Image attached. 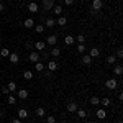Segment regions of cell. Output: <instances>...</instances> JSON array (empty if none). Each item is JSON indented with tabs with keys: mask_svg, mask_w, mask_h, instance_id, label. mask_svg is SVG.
<instances>
[{
	"mask_svg": "<svg viewBox=\"0 0 123 123\" xmlns=\"http://www.w3.org/2000/svg\"><path fill=\"white\" fill-rule=\"evenodd\" d=\"M8 61L12 62V64H18V62H20V56L17 54V53H10Z\"/></svg>",
	"mask_w": 123,
	"mask_h": 123,
	"instance_id": "obj_8",
	"label": "cell"
},
{
	"mask_svg": "<svg viewBox=\"0 0 123 123\" xmlns=\"http://www.w3.org/2000/svg\"><path fill=\"white\" fill-rule=\"evenodd\" d=\"M43 8L44 10H53V7H54V0H43Z\"/></svg>",
	"mask_w": 123,
	"mask_h": 123,
	"instance_id": "obj_6",
	"label": "cell"
},
{
	"mask_svg": "<svg viewBox=\"0 0 123 123\" xmlns=\"http://www.w3.org/2000/svg\"><path fill=\"white\" fill-rule=\"evenodd\" d=\"M51 12H53L54 15H57V17H61V15H62V7H61V5H54Z\"/></svg>",
	"mask_w": 123,
	"mask_h": 123,
	"instance_id": "obj_17",
	"label": "cell"
},
{
	"mask_svg": "<svg viewBox=\"0 0 123 123\" xmlns=\"http://www.w3.org/2000/svg\"><path fill=\"white\" fill-rule=\"evenodd\" d=\"M89 102H90V105H94V107H97V105H100V98H98V97H90V100H89Z\"/></svg>",
	"mask_w": 123,
	"mask_h": 123,
	"instance_id": "obj_24",
	"label": "cell"
},
{
	"mask_svg": "<svg viewBox=\"0 0 123 123\" xmlns=\"http://www.w3.org/2000/svg\"><path fill=\"white\" fill-rule=\"evenodd\" d=\"M117 123H123V122H122V120H118V122H117Z\"/></svg>",
	"mask_w": 123,
	"mask_h": 123,
	"instance_id": "obj_43",
	"label": "cell"
},
{
	"mask_svg": "<svg viewBox=\"0 0 123 123\" xmlns=\"http://www.w3.org/2000/svg\"><path fill=\"white\" fill-rule=\"evenodd\" d=\"M102 8H104V2L102 0H94L92 2V10L94 12H100Z\"/></svg>",
	"mask_w": 123,
	"mask_h": 123,
	"instance_id": "obj_2",
	"label": "cell"
},
{
	"mask_svg": "<svg viewBox=\"0 0 123 123\" xmlns=\"http://www.w3.org/2000/svg\"><path fill=\"white\" fill-rule=\"evenodd\" d=\"M35 113H36V117H39V118H43V117H46V110H44L43 107H38Z\"/></svg>",
	"mask_w": 123,
	"mask_h": 123,
	"instance_id": "obj_18",
	"label": "cell"
},
{
	"mask_svg": "<svg viewBox=\"0 0 123 123\" xmlns=\"http://www.w3.org/2000/svg\"><path fill=\"white\" fill-rule=\"evenodd\" d=\"M38 10H39V7H38V3H36V2H30V3H28V12L36 13Z\"/></svg>",
	"mask_w": 123,
	"mask_h": 123,
	"instance_id": "obj_10",
	"label": "cell"
},
{
	"mask_svg": "<svg viewBox=\"0 0 123 123\" xmlns=\"http://www.w3.org/2000/svg\"><path fill=\"white\" fill-rule=\"evenodd\" d=\"M18 118H20V120L28 118V110H26V108H20V110H18Z\"/></svg>",
	"mask_w": 123,
	"mask_h": 123,
	"instance_id": "obj_13",
	"label": "cell"
},
{
	"mask_svg": "<svg viewBox=\"0 0 123 123\" xmlns=\"http://www.w3.org/2000/svg\"><path fill=\"white\" fill-rule=\"evenodd\" d=\"M84 123H92V122H89V120H85V122Z\"/></svg>",
	"mask_w": 123,
	"mask_h": 123,
	"instance_id": "obj_42",
	"label": "cell"
},
{
	"mask_svg": "<svg viewBox=\"0 0 123 123\" xmlns=\"http://www.w3.org/2000/svg\"><path fill=\"white\" fill-rule=\"evenodd\" d=\"M117 57H120V59L123 57V51H122V49H118V53H117Z\"/></svg>",
	"mask_w": 123,
	"mask_h": 123,
	"instance_id": "obj_38",
	"label": "cell"
},
{
	"mask_svg": "<svg viewBox=\"0 0 123 123\" xmlns=\"http://www.w3.org/2000/svg\"><path fill=\"white\" fill-rule=\"evenodd\" d=\"M7 89H8V92H13V90H17V84H15V82L12 80V82H8Z\"/></svg>",
	"mask_w": 123,
	"mask_h": 123,
	"instance_id": "obj_32",
	"label": "cell"
},
{
	"mask_svg": "<svg viewBox=\"0 0 123 123\" xmlns=\"http://www.w3.org/2000/svg\"><path fill=\"white\" fill-rule=\"evenodd\" d=\"M51 54L54 57H59L61 56V48H53V49H51Z\"/></svg>",
	"mask_w": 123,
	"mask_h": 123,
	"instance_id": "obj_29",
	"label": "cell"
},
{
	"mask_svg": "<svg viewBox=\"0 0 123 123\" xmlns=\"http://www.w3.org/2000/svg\"><path fill=\"white\" fill-rule=\"evenodd\" d=\"M46 122H48V123H56V117H53V115H48V117H46Z\"/></svg>",
	"mask_w": 123,
	"mask_h": 123,
	"instance_id": "obj_35",
	"label": "cell"
},
{
	"mask_svg": "<svg viewBox=\"0 0 123 123\" xmlns=\"http://www.w3.org/2000/svg\"><path fill=\"white\" fill-rule=\"evenodd\" d=\"M44 43L49 44V46H54L57 43V35H49V36H46V41Z\"/></svg>",
	"mask_w": 123,
	"mask_h": 123,
	"instance_id": "obj_3",
	"label": "cell"
},
{
	"mask_svg": "<svg viewBox=\"0 0 123 123\" xmlns=\"http://www.w3.org/2000/svg\"><path fill=\"white\" fill-rule=\"evenodd\" d=\"M33 28H35V31H36V33H39V35H41V33H44V28H46V26H44V25H35Z\"/></svg>",
	"mask_w": 123,
	"mask_h": 123,
	"instance_id": "obj_26",
	"label": "cell"
},
{
	"mask_svg": "<svg viewBox=\"0 0 123 123\" xmlns=\"http://www.w3.org/2000/svg\"><path fill=\"white\" fill-rule=\"evenodd\" d=\"M12 123H21V120L20 118H15V120H12Z\"/></svg>",
	"mask_w": 123,
	"mask_h": 123,
	"instance_id": "obj_40",
	"label": "cell"
},
{
	"mask_svg": "<svg viewBox=\"0 0 123 123\" xmlns=\"http://www.w3.org/2000/svg\"><path fill=\"white\" fill-rule=\"evenodd\" d=\"M18 98H21V100L28 98V90L26 89H18Z\"/></svg>",
	"mask_w": 123,
	"mask_h": 123,
	"instance_id": "obj_14",
	"label": "cell"
},
{
	"mask_svg": "<svg viewBox=\"0 0 123 123\" xmlns=\"http://www.w3.org/2000/svg\"><path fill=\"white\" fill-rule=\"evenodd\" d=\"M28 59H30V62L35 64V62H39V61H41V56H39L38 51H31V53L28 54Z\"/></svg>",
	"mask_w": 123,
	"mask_h": 123,
	"instance_id": "obj_1",
	"label": "cell"
},
{
	"mask_svg": "<svg viewBox=\"0 0 123 123\" xmlns=\"http://www.w3.org/2000/svg\"><path fill=\"white\" fill-rule=\"evenodd\" d=\"M77 53L84 54V53H85V44H77Z\"/></svg>",
	"mask_w": 123,
	"mask_h": 123,
	"instance_id": "obj_34",
	"label": "cell"
},
{
	"mask_svg": "<svg viewBox=\"0 0 123 123\" xmlns=\"http://www.w3.org/2000/svg\"><path fill=\"white\" fill-rule=\"evenodd\" d=\"M33 76H35L33 71H25V72H23V79H26V80H31Z\"/></svg>",
	"mask_w": 123,
	"mask_h": 123,
	"instance_id": "obj_22",
	"label": "cell"
},
{
	"mask_svg": "<svg viewBox=\"0 0 123 123\" xmlns=\"http://www.w3.org/2000/svg\"><path fill=\"white\" fill-rule=\"evenodd\" d=\"M0 56H2V57H8L10 56V51L7 49V48H2V49H0Z\"/></svg>",
	"mask_w": 123,
	"mask_h": 123,
	"instance_id": "obj_31",
	"label": "cell"
},
{
	"mask_svg": "<svg viewBox=\"0 0 123 123\" xmlns=\"http://www.w3.org/2000/svg\"><path fill=\"white\" fill-rule=\"evenodd\" d=\"M105 87H107V89H110V90H113V89L118 87V82H117L115 79H108V80L105 82Z\"/></svg>",
	"mask_w": 123,
	"mask_h": 123,
	"instance_id": "obj_4",
	"label": "cell"
},
{
	"mask_svg": "<svg viewBox=\"0 0 123 123\" xmlns=\"http://www.w3.org/2000/svg\"><path fill=\"white\" fill-rule=\"evenodd\" d=\"M89 56L90 57H98L100 56V49H98V48H90V49H89Z\"/></svg>",
	"mask_w": 123,
	"mask_h": 123,
	"instance_id": "obj_11",
	"label": "cell"
},
{
	"mask_svg": "<svg viewBox=\"0 0 123 123\" xmlns=\"http://www.w3.org/2000/svg\"><path fill=\"white\" fill-rule=\"evenodd\" d=\"M64 3H66V5H72V3H74V0H64Z\"/></svg>",
	"mask_w": 123,
	"mask_h": 123,
	"instance_id": "obj_39",
	"label": "cell"
},
{
	"mask_svg": "<svg viewBox=\"0 0 123 123\" xmlns=\"http://www.w3.org/2000/svg\"><path fill=\"white\" fill-rule=\"evenodd\" d=\"M74 41H76V36H71V35L64 38V43H66L67 46H71V44H74Z\"/></svg>",
	"mask_w": 123,
	"mask_h": 123,
	"instance_id": "obj_20",
	"label": "cell"
},
{
	"mask_svg": "<svg viewBox=\"0 0 123 123\" xmlns=\"http://www.w3.org/2000/svg\"><path fill=\"white\" fill-rule=\"evenodd\" d=\"M31 2H36V0H31Z\"/></svg>",
	"mask_w": 123,
	"mask_h": 123,
	"instance_id": "obj_44",
	"label": "cell"
},
{
	"mask_svg": "<svg viewBox=\"0 0 123 123\" xmlns=\"http://www.w3.org/2000/svg\"><path fill=\"white\" fill-rule=\"evenodd\" d=\"M10 105H13V104H17V98L13 97V95H8V100H7Z\"/></svg>",
	"mask_w": 123,
	"mask_h": 123,
	"instance_id": "obj_36",
	"label": "cell"
},
{
	"mask_svg": "<svg viewBox=\"0 0 123 123\" xmlns=\"http://www.w3.org/2000/svg\"><path fill=\"white\" fill-rule=\"evenodd\" d=\"M113 74H115V76H122V74H123V66H122V64H115Z\"/></svg>",
	"mask_w": 123,
	"mask_h": 123,
	"instance_id": "obj_15",
	"label": "cell"
},
{
	"mask_svg": "<svg viewBox=\"0 0 123 123\" xmlns=\"http://www.w3.org/2000/svg\"><path fill=\"white\" fill-rule=\"evenodd\" d=\"M33 46H35V49H36V51H39V53H41V51H44V48H46V43H44V41H36Z\"/></svg>",
	"mask_w": 123,
	"mask_h": 123,
	"instance_id": "obj_9",
	"label": "cell"
},
{
	"mask_svg": "<svg viewBox=\"0 0 123 123\" xmlns=\"http://www.w3.org/2000/svg\"><path fill=\"white\" fill-rule=\"evenodd\" d=\"M44 64H43V62H35V69H36V72H43V71H44Z\"/></svg>",
	"mask_w": 123,
	"mask_h": 123,
	"instance_id": "obj_23",
	"label": "cell"
},
{
	"mask_svg": "<svg viewBox=\"0 0 123 123\" xmlns=\"http://www.w3.org/2000/svg\"><path fill=\"white\" fill-rule=\"evenodd\" d=\"M54 25H56V20L54 18H48L46 21H44V26H48V28H53Z\"/></svg>",
	"mask_w": 123,
	"mask_h": 123,
	"instance_id": "obj_21",
	"label": "cell"
},
{
	"mask_svg": "<svg viewBox=\"0 0 123 123\" xmlns=\"http://www.w3.org/2000/svg\"><path fill=\"white\" fill-rule=\"evenodd\" d=\"M57 67H59V64H57L56 61H48V71H49V72L57 71Z\"/></svg>",
	"mask_w": 123,
	"mask_h": 123,
	"instance_id": "obj_7",
	"label": "cell"
},
{
	"mask_svg": "<svg viewBox=\"0 0 123 123\" xmlns=\"http://www.w3.org/2000/svg\"><path fill=\"white\" fill-rule=\"evenodd\" d=\"M95 115H97L98 120H105V118H107V112H105L104 108H98V110L95 112Z\"/></svg>",
	"mask_w": 123,
	"mask_h": 123,
	"instance_id": "obj_12",
	"label": "cell"
},
{
	"mask_svg": "<svg viewBox=\"0 0 123 123\" xmlns=\"http://www.w3.org/2000/svg\"><path fill=\"white\" fill-rule=\"evenodd\" d=\"M2 94H3V95H8V94H10L8 89H7V87H3V89H2Z\"/></svg>",
	"mask_w": 123,
	"mask_h": 123,
	"instance_id": "obj_37",
	"label": "cell"
},
{
	"mask_svg": "<svg viewBox=\"0 0 123 123\" xmlns=\"http://www.w3.org/2000/svg\"><path fill=\"white\" fill-rule=\"evenodd\" d=\"M82 62H84L85 66H90V64H92V57L89 56V54H84V56H82Z\"/></svg>",
	"mask_w": 123,
	"mask_h": 123,
	"instance_id": "obj_19",
	"label": "cell"
},
{
	"mask_svg": "<svg viewBox=\"0 0 123 123\" xmlns=\"http://www.w3.org/2000/svg\"><path fill=\"white\" fill-rule=\"evenodd\" d=\"M0 3H2V0H0Z\"/></svg>",
	"mask_w": 123,
	"mask_h": 123,
	"instance_id": "obj_45",
	"label": "cell"
},
{
	"mask_svg": "<svg viewBox=\"0 0 123 123\" xmlns=\"http://www.w3.org/2000/svg\"><path fill=\"white\" fill-rule=\"evenodd\" d=\"M100 105H102V107H108V105H112V100H110L108 97H105V98L100 100Z\"/></svg>",
	"mask_w": 123,
	"mask_h": 123,
	"instance_id": "obj_27",
	"label": "cell"
},
{
	"mask_svg": "<svg viewBox=\"0 0 123 123\" xmlns=\"http://www.w3.org/2000/svg\"><path fill=\"white\" fill-rule=\"evenodd\" d=\"M77 117H79V118H85V117H87V113H85V110L84 108H77Z\"/></svg>",
	"mask_w": 123,
	"mask_h": 123,
	"instance_id": "obj_30",
	"label": "cell"
},
{
	"mask_svg": "<svg viewBox=\"0 0 123 123\" xmlns=\"http://www.w3.org/2000/svg\"><path fill=\"white\" fill-rule=\"evenodd\" d=\"M77 102H67V112L69 113H76L77 112Z\"/></svg>",
	"mask_w": 123,
	"mask_h": 123,
	"instance_id": "obj_5",
	"label": "cell"
},
{
	"mask_svg": "<svg viewBox=\"0 0 123 123\" xmlns=\"http://www.w3.org/2000/svg\"><path fill=\"white\" fill-rule=\"evenodd\" d=\"M23 26H25V28H33V26H35V20L33 18H26L25 21H23Z\"/></svg>",
	"mask_w": 123,
	"mask_h": 123,
	"instance_id": "obj_16",
	"label": "cell"
},
{
	"mask_svg": "<svg viewBox=\"0 0 123 123\" xmlns=\"http://www.w3.org/2000/svg\"><path fill=\"white\" fill-rule=\"evenodd\" d=\"M56 23L59 25V26H64V25L67 23V18H66V17H62V15H61V17L57 18V21H56Z\"/></svg>",
	"mask_w": 123,
	"mask_h": 123,
	"instance_id": "obj_25",
	"label": "cell"
},
{
	"mask_svg": "<svg viewBox=\"0 0 123 123\" xmlns=\"http://www.w3.org/2000/svg\"><path fill=\"white\" fill-rule=\"evenodd\" d=\"M76 41L79 43V44H84V43H85V35H82V33H80V35H77Z\"/></svg>",
	"mask_w": 123,
	"mask_h": 123,
	"instance_id": "obj_28",
	"label": "cell"
},
{
	"mask_svg": "<svg viewBox=\"0 0 123 123\" xmlns=\"http://www.w3.org/2000/svg\"><path fill=\"white\" fill-rule=\"evenodd\" d=\"M3 12V3H0V13Z\"/></svg>",
	"mask_w": 123,
	"mask_h": 123,
	"instance_id": "obj_41",
	"label": "cell"
},
{
	"mask_svg": "<svg viewBox=\"0 0 123 123\" xmlns=\"http://www.w3.org/2000/svg\"><path fill=\"white\" fill-rule=\"evenodd\" d=\"M107 62H108V64H117V57L115 56H108L107 57Z\"/></svg>",
	"mask_w": 123,
	"mask_h": 123,
	"instance_id": "obj_33",
	"label": "cell"
}]
</instances>
